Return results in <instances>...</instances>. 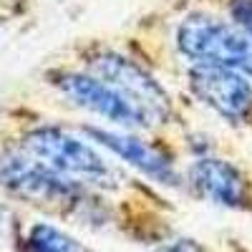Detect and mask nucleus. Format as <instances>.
Returning <instances> with one entry per match:
<instances>
[{"label":"nucleus","mask_w":252,"mask_h":252,"mask_svg":"<svg viewBox=\"0 0 252 252\" xmlns=\"http://www.w3.org/2000/svg\"><path fill=\"white\" fill-rule=\"evenodd\" d=\"M177 46L194 63L224 66L252 78V35L237 23L194 13L182 20Z\"/></svg>","instance_id":"obj_1"},{"label":"nucleus","mask_w":252,"mask_h":252,"mask_svg":"<svg viewBox=\"0 0 252 252\" xmlns=\"http://www.w3.org/2000/svg\"><path fill=\"white\" fill-rule=\"evenodd\" d=\"M23 149L48 164L53 172L63 174L76 184L114 187L119 182L116 169L106 164L91 144L76 139L58 126H38L23 139Z\"/></svg>","instance_id":"obj_2"},{"label":"nucleus","mask_w":252,"mask_h":252,"mask_svg":"<svg viewBox=\"0 0 252 252\" xmlns=\"http://www.w3.org/2000/svg\"><path fill=\"white\" fill-rule=\"evenodd\" d=\"M89 68L96 78L114 86L131 106L146 119V124H166L172 116V101L154 76L146 73L139 63L121 53H101L91 58Z\"/></svg>","instance_id":"obj_3"},{"label":"nucleus","mask_w":252,"mask_h":252,"mask_svg":"<svg viewBox=\"0 0 252 252\" xmlns=\"http://www.w3.org/2000/svg\"><path fill=\"white\" fill-rule=\"evenodd\" d=\"M0 187L38 204H66L81 197V184L53 172L26 149L0 152Z\"/></svg>","instance_id":"obj_4"},{"label":"nucleus","mask_w":252,"mask_h":252,"mask_svg":"<svg viewBox=\"0 0 252 252\" xmlns=\"http://www.w3.org/2000/svg\"><path fill=\"white\" fill-rule=\"evenodd\" d=\"M189 86L204 106L227 121L240 124L252 116V86L240 71L194 63V68L189 71Z\"/></svg>","instance_id":"obj_5"},{"label":"nucleus","mask_w":252,"mask_h":252,"mask_svg":"<svg viewBox=\"0 0 252 252\" xmlns=\"http://www.w3.org/2000/svg\"><path fill=\"white\" fill-rule=\"evenodd\" d=\"M56 86L73 103H78L81 109H89L98 114L101 119H109L111 124L126 126V129H144V126H149L146 119L114 86L96 78L94 73H63L56 81Z\"/></svg>","instance_id":"obj_6"},{"label":"nucleus","mask_w":252,"mask_h":252,"mask_svg":"<svg viewBox=\"0 0 252 252\" xmlns=\"http://www.w3.org/2000/svg\"><path fill=\"white\" fill-rule=\"evenodd\" d=\"M189 182L197 194L229 209H245L250 204V184L247 177L217 157H202L189 166Z\"/></svg>","instance_id":"obj_7"},{"label":"nucleus","mask_w":252,"mask_h":252,"mask_svg":"<svg viewBox=\"0 0 252 252\" xmlns=\"http://www.w3.org/2000/svg\"><path fill=\"white\" fill-rule=\"evenodd\" d=\"M86 134H91L98 144H103L106 149H111L116 157H121L126 164L136 166L141 174H146L149 179L159 182V184H169L177 187L179 184V174L174 169L172 159L161 154L157 146H152L149 141H141L131 134H114V131H101L89 126Z\"/></svg>","instance_id":"obj_8"},{"label":"nucleus","mask_w":252,"mask_h":252,"mask_svg":"<svg viewBox=\"0 0 252 252\" xmlns=\"http://www.w3.org/2000/svg\"><path fill=\"white\" fill-rule=\"evenodd\" d=\"M28 252H91L86 245H81L63 229L38 222L28 232Z\"/></svg>","instance_id":"obj_9"},{"label":"nucleus","mask_w":252,"mask_h":252,"mask_svg":"<svg viewBox=\"0 0 252 252\" xmlns=\"http://www.w3.org/2000/svg\"><path fill=\"white\" fill-rule=\"evenodd\" d=\"M232 18L235 23L242 26L250 35H252V0H232Z\"/></svg>","instance_id":"obj_10"},{"label":"nucleus","mask_w":252,"mask_h":252,"mask_svg":"<svg viewBox=\"0 0 252 252\" xmlns=\"http://www.w3.org/2000/svg\"><path fill=\"white\" fill-rule=\"evenodd\" d=\"M157 252H207V250L194 240H172V242L161 245Z\"/></svg>","instance_id":"obj_11"}]
</instances>
